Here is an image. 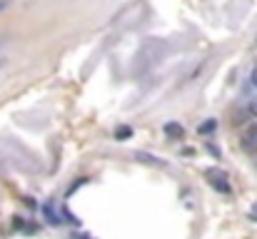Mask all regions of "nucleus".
Listing matches in <instances>:
<instances>
[{
    "label": "nucleus",
    "instance_id": "obj_7",
    "mask_svg": "<svg viewBox=\"0 0 257 239\" xmlns=\"http://www.w3.org/2000/svg\"><path fill=\"white\" fill-rule=\"evenodd\" d=\"M8 8V0H0V10H5Z\"/></svg>",
    "mask_w": 257,
    "mask_h": 239
},
{
    "label": "nucleus",
    "instance_id": "obj_6",
    "mask_svg": "<svg viewBox=\"0 0 257 239\" xmlns=\"http://www.w3.org/2000/svg\"><path fill=\"white\" fill-rule=\"evenodd\" d=\"M250 80H252V85H255V87H257V65H255V68H252V75H250Z\"/></svg>",
    "mask_w": 257,
    "mask_h": 239
},
{
    "label": "nucleus",
    "instance_id": "obj_1",
    "mask_svg": "<svg viewBox=\"0 0 257 239\" xmlns=\"http://www.w3.org/2000/svg\"><path fill=\"white\" fill-rule=\"evenodd\" d=\"M240 147H242L247 155H257V127L245 130V135H242V140H240Z\"/></svg>",
    "mask_w": 257,
    "mask_h": 239
},
{
    "label": "nucleus",
    "instance_id": "obj_8",
    "mask_svg": "<svg viewBox=\"0 0 257 239\" xmlns=\"http://www.w3.org/2000/svg\"><path fill=\"white\" fill-rule=\"evenodd\" d=\"M252 219H255V222H257V204H255V207H252Z\"/></svg>",
    "mask_w": 257,
    "mask_h": 239
},
{
    "label": "nucleus",
    "instance_id": "obj_2",
    "mask_svg": "<svg viewBox=\"0 0 257 239\" xmlns=\"http://www.w3.org/2000/svg\"><path fill=\"white\" fill-rule=\"evenodd\" d=\"M165 135H168L170 140H182V137H185V127L177 125V122H168V125H165Z\"/></svg>",
    "mask_w": 257,
    "mask_h": 239
},
{
    "label": "nucleus",
    "instance_id": "obj_3",
    "mask_svg": "<svg viewBox=\"0 0 257 239\" xmlns=\"http://www.w3.org/2000/svg\"><path fill=\"white\" fill-rule=\"evenodd\" d=\"M215 127H217V122H215V120H210V122H202V125L197 127V132H200V135H210Z\"/></svg>",
    "mask_w": 257,
    "mask_h": 239
},
{
    "label": "nucleus",
    "instance_id": "obj_5",
    "mask_svg": "<svg viewBox=\"0 0 257 239\" xmlns=\"http://www.w3.org/2000/svg\"><path fill=\"white\" fill-rule=\"evenodd\" d=\"M247 110H250L252 115H257V97L255 100H250V107H247Z\"/></svg>",
    "mask_w": 257,
    "mask_h": 239
},
{
    "label": "nucleus",
    "instance_id": "obj_4",
    "mask_svg": "<svg viewBox=\"0 0 257 239\" xmlns=\"http://www.w3.org/2000/svg\"><path fill=\"white\" fill-rule=\"evenodd\" d=\"M115 137H117V140L133 137V130H130V127H117V130H115Z\"/></svg>",
    "mask_w": 257,
    "mask_h": 239
}]
</instances>
